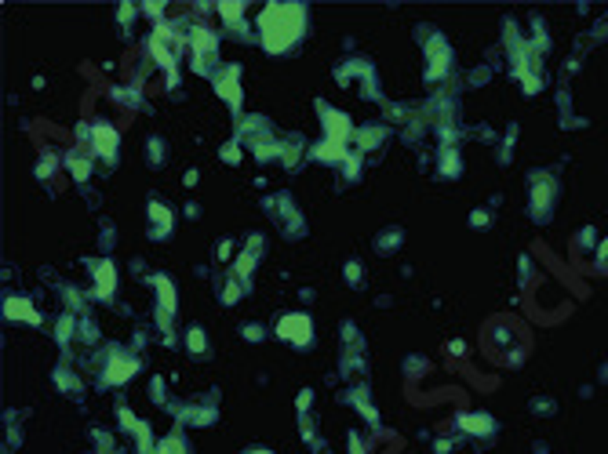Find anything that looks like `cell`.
<instances>
[{
	"mask_svg": "<svg viewBox=\"0 0 608 454\" xmlns=\"http://www.w3.org/2000/svg\"><path fill=\"white\" fill-rule=\"evenodd\" d=\"M241 334H244V338H248V342H259V338H263V334H266V331H263V323H248V327H244V331H241Z\"/></svg>",
	"mask_w": 608,
	"mask_h": 454,
	"instance_id": "83f0119b",
	"label": "cell"
},
{
	"mask_svg": "<svg viewBox=\"0 0 608 454\" xmlns=\"http://www.w3.org/2000/svg\"><path fill=\"white\" fill-rule=\"evenodd\" d=\"M157 454H189V451H186V444L179 440V432H171L164 444H157Z\"/></svg>",
	"mask_w": 608,
	"mask_h": 454,
	"instance_id": "ffe728a7",
	"label": "cell"
},
{
	"mask_svg": "<svg viewBox=\"0 0 608 454\" xmlns=\"http://www.w3.org/2000/svg\"><path fill=\"white\" fill-rule=\"evenodd\" d=\"M215 91L226 99L233 113H241V66H226L215 73Z\"/></svg>",
	"mask_w": 608,
	"mask_h": 454,
	"instance_id": "52a82bcc",
	"label": "cell"
},
{
	"mask_svg": "<svg viewBox=\"0 0 608 454\" xmlns=\"http://www.w3.org/2000/svg\"><path fill=\"white\" fill-rule=\"evenodd\" d=\"M554 193H557V186H554V178H550V175H532V178H528V197H532V215H536L539 222L550 215Z\"/></svg>",
	"mask_w": 608,
	"mask_h": 454,
	"instance_id": "277c9868",
	"label": "cell"
},
{
	"mask_svg": "<svg viewBox=\"0 0 608 454\" xmlns=\"http://www.w3.org/2000/svg\"><path fill=\"white\" fill-rule=\"evenodd\" d=\"M470 225H488V211H474V215H470Z\"/></svg>",
	"mask_w": 608,
	"mask_h": 454,
	"instance_id": "4dcf8cb0",
	"label": "cell"
},
{
	"mask_svg": "<svg viewBox=\"0 0 608 454\" xmlns=\"http://www.w3.org/2000/svg\"><path fill=\"white\" fill-rule=\"evenodd\" d=\"M459 429H467V432H474V436H495V418L485 414V411L459 414Z\"/></svg>",
	"mask_w": 608,
	"mask_h": 454,
	"instance_id": "9a60e30c",
	"label": "cell"
},
{
	"mask_svg": "<svg viewBox=\"0 0 608 454\" xmlns=\"http://www.w3.org/2000/svg\"><path fill=\"white\" fill-rule=\"evenodd\" d=\"M317 113H321V124H325V138H335V142H354L357 127L350 124L346 113L332 109L328 102H317Z\"/></svg>",
	"mask_w": 608,
	"mask_h": 454,
	"instance_id": "3957f363",
	"label": "cell"
},
{
	"mask_svg": "<svg viewBox=\"0 0 608 454\" xmlns=\"http://www.w3.org/2000/svg\"><path fill=\"white\" fill-rule=\"evenodd\" d=\"M91 280H95V291H91V295L99 298V302H109V298H114V291H117V269H114V262H106V258L91 262Z\"/></svg>",
	"mask_w": 608,
	"mask_h": 454,
	"instance_id": "30bf717a",
	"label": "cell"
},
{
	"mask_svg": "<svg viewBox=\"0 0 608 454\" xmlns=\"http://www.w3.org/2000/svg\"><path fill=\"white\" fill-rule=\"evenodd\" d=\"M343 171H346L350 182H354V178L361 175V153H350V156H346V164H343Z\"/></svg>",
	"mask_w": 608,
	"mask_h": 454,
	"instance_id": "cb8c5ba5",
	"label": "cell"
},
{
	"mask_svg": "<svg viewBox=\"0 0 608 454\" xmlns=\"http://www.w3.org/2000/svg\"><path fill=\"white\" fill-rule=\"evenodd\" d=\"M274 331H277V338H284V342L295 346V349H310L313 346V320L306 313H284Z\"/></svg>",
	"mask_w": 608,
	"mask_h": 454,
	"instance_id": "7a4b0ae2",
	"label": "cell"
},
{
	"mask_svg": "<svg viewBox=\"0 0 608 454\" xmlns=\"http://www.w3.org/2000/svg\"><path fill=\"white\" fill-rule=\"evenodd\" d=\"M4 316L15 320V323H40V313H37L26 298H19V295H11V298L4 302Z\"/></svg>",
	"mask_w": 608,
	"mask_h": 454,
	"instance_id": "5bb4252c",
	"label": "cell"
},
{
	"mask_svg": "<svg viewBox=\"0 0 608 454\" xmlns=\"http://www.w3.org/2000/svg\"><path fill=\"white\" fill-rule=\"evenodd\" d=\"M306 33V8L299 4H270L259 11V37L270 55H284Z\"/></svg>",
	"mask_w": 608,
	"mask_h": 454,
	"instance_id": "6da1fadb",
	"label": "cell"
},
{
	"mask_svg": "<svg viewBox=\"0 0 608 454\" xmlns=\"http://www.w3.org/2000/svg\"><path fill=\"white\" fill-rule=\"evenodd\" d=\"M397 244H401V229H387V233L375 240V251H379V254H387V251H393Z\"/></svg>",
	"mask_w": 608,
	"mask_h": 454,
	"instance_id": "d6986e66",
	"label": "cell"
},
{
	"mask_svg": "<svg viewBox=\"0 0 608 454\" xmlns=\"http://www.w3.org/2000/svg\"><path fill=\"white\" fill-rule=\"evenodd\" d=\"M222 160H226V164H241V145L226 142V145H222Z\"/></svg>",
	"mask_w": 608,
	"mask_h": 454,
	"instance_id": "4316f807",
	"label": "cell"
},
{
	"mask_svg": "<svg viewBox=\"0 0 608 454\" xmlns=\"http://www.w3.org/2000/svg\"><path fill=\"white\" fill-rule=\"evenodd\" d=\"M189 44H194V58H197V70H201V73H212V70H208V58L215 62V37L208 33L204 26H194V29H189Z\"/></svg>",
	"mask_w": 608,
	"mask_h": 454,
	"instance_id": "7c38bea8",
	"label": "cell"
},
{
	"mask_svg": "<svg viewBox=\"0 0 608 454\" xmlns=\"http://www.w3.org/2000/svg\"><path fill=\"white\" fill-rule=\"evenodd\" d=\"M230 251H233V244H230V240H222V244H219V254H222V258H230Z\"/></svg>",
	"mask_w": 608,
	"mask_h": 454,
	"instance_id": "d6a6232c",
	"label": "cell"
},
{
	"mask_svg": "<svg viewBox=\"0 0 608 454\" xmlns=\"http://www.w3.org/2000/svg\"><path fill=\"white\" fill-rule=\"evenodd\" d=\"M441 171H448V178L459 175V156H455V149H444V153H441Z\"/></svg>",
	"mask_w": 608,
	"mask_h": 454,
	"instance_id": "44dd1931",
	"label": "cell"
},
{
	"mask_svg": "<svg viewBox=\"0 0 608 454\" xmlns=\"http://www.w3.org/2000/svg\"><path fill=\"white\" fill-rule=\"evenodd\" d=\"M142 11H146V15H150V19H157V15H161V11H164V4H146V8H142Z\"/></svg>",
	"mask_w": 608,
	"mask_h": 454,
	"instance_id": "1f68e13d",
	"label": "cell"
},
{
	"mask_svg": "<svg viewBox=\"0 0 608 454\" xmlns=\"http://www.w3.org/2000/svg\"><path fill=\"white\" fill-rule=\"evenodd\" d=\"M426 58H430V70H426V80H441L448 73V66H452V47H448L444 37H430L426 40Z\"/></svg>",
	"mask_w": 608,
	"mask_h": 454,
	"instance_id": "8992f818",
	"label": "cell"
},
{
	"mask_svg": "<svg viewBox=\"0 0 608 454\" xmlns=\"http://www.w3.org/2000/svg\"><path fill=\"white\" fill-rule=\"evenodd\" d=\"M244 454H274V451H263V447H251V451H244Z\"/></svg>",
	"mask_w": 608,
	"mask_h": 454,
	"instance_id": "836d02e7",
	"label": "cell"
},
{
	"mask_svg": "<svg viewBox=\"0 0 608 454\" xmlns=\"http://www.w3.org/2000/svg\"><path fill=\"white\" fill-rule=\"evenodd\" d=\"M219 15L230 22L233 33H237V29L244 33V4H219Z\"/></svg>",
	"mask_w": 608,
	"mask_h": 454,
	"instance_id": "ac0fdd59",
	"label": "cell"
},
{
	"mask_svg": "<svg viewBox=\"0 0 608 454\" xmlns=\"http://www.w3.org/2000/svg\"><path fill=\"white\" fill-rule=\"evenodd\" d=\"M135 371H139V360H135V356L114 349V352H109V367L102 371V378H106V385H120V382L132 378Z\"/></svg>",
	"mask_w": 608,
	"mask_h": 454,
	"instance_id": "8fae6325",
	"label": "cell"
},
{
	"mask_svg": "<svg viewBox=\"0 0 608 454\" xmlns=\"http://www.w3.org/2000/svg\"><path fill=\"white\" fill-rule=\"evenodd\" d=\"M150 400L164 403V382H161V378H153V382H150Z\"/></svg>",
	"mask_w": 608,
	"mask_h": 454,
	"instance_id": "f1b7e54d",
	"label": "cell"
},
{
	"mask_svg": "<svg viewBox=\"0 0 608 454\" xmlns=\"http://www.w3.org/2000/svg\"><path fill=\"white\" fill-rule=\"evenodd\" d=\"M66 164L73 168V178H77V182H84V178H88V160H81V156H66Z\"/></svg>",
	"mask_w": 608,
	"mask_h": 454,
	"instance_id": "603a6c76",
	"label": "cell"
},
{
	"mask_svg": "<svg viewBox=\"0 0 608 454\" xmlns=\"http://www.w3.org/2000/svg\"><path fill=\"white\" fill-rule=\"evenodd\" d=\"M117 127H109V124H95L91 127V156H102L106 164H114L117 160Z\"/></svg>",
	"mask_w": 608,
	"mask_h": 454,
	"instance_id": "9c48e42d",
	"label": "cell"
},
{
	"mask_svg": "<svg viewBox=\"0 0 608 454\" xmlns=\"http://www.w3.org/2000/svg\"><path fill=\"white\" fill-rule=\"evenodd\" d=\"M310 400H313V393H310V389H306V393H302V396L295 400V407H299L302 414H306V411H310Z\"/></svg>",
	"mask_w": 608,
	"mask_h": 454,
	"instance_id": "f546056e",
	"label": "cell"
},
{
	"mask_svg": "<svg viewBox=\"0 0 608 454\" xmlns=\"http://www.w3.org/2000/svg\"><path fill=\"white\" fill-rule=\"evenodd\" d=\"M146 156H150V164H164V142L161 138H150L146 142Z\"/></svg>",
	"mask_w": 608,
	"mask_h": 454,
	"instance_id": "7402d4cb",
	"label": "cell"
},
{
	"mask_svg": "<svg viewBox=\"0 0 608 454\" xmlns=\"http://www.w3.org/2000/svg\"><path fill=\"white\" fill-rule=\"evenodd\" d=\"M387 138V127L382 124H368V127H357V135H354V142L361 145V149H375V145Z\"/></svg>",
	"mask_w": 608,
	"mask_h": 454,
	"instance_id": "2e32d148",
	"label": "cell"
},
{
	"mask_svg": "<svg viewBox=\"0 0 608 454\" xmlns=\"http://www.w3.org/2000/svg\"><path fill=\"white\" fill-rule=\"evenodd\" d=\"M150 287L157 291V323H161V327H168L171 316H175V284L157 273V277H150Z\"/></svg>",
	"mask_w": 608,
	"mask_h": 454,
	"instance_id": "ba28073f",
	"label": "cell"
},
{
	"mask_svg": "<svg viewBox=\"0 0 608 454\" xmlns=\"http://www.w3.org/2000/svg\"><path fill=\"white\" fill-rule=\"evenodd\" d=\"M146 215H150V236H153V240H168V236H171V229H175V211H171L164 200L150 197V204H146Z\"/></svg>",
	"mask_w": 608,
	"mask_h": 454,
	"instance_id": "5b68a950",
	"label": "cell"
},
{
	"mask_svg": "<svg viewBox=\"0 0 608 454\" xmlns=\"http://www.w3.org/2000/svg\"><path fill=\"white\" fill-rule=\"evenodd\" d=\"M186 349H189V356H208V338H204V327L201 323H194V327L186 331Z\"/></svg>",
	"mask_w": 608,
	"mask_h": 454,
	"instance_id": "e0dca14e",
	"label": "cell"
},
{
	"mask_svg": "<svg viewBox=\"0 0 608 454\" xmlns=\"http://www.w3.org/2000/svg\"><path fill=\"white\" fill-rule=\"evenodd\" d=\"M361 280H364L361 262H346V284H350V287H361Z\"/></svg>",
	"mask_w": 608,
	"mask_h": 454,
	"instance_id": "d4e9b609",
	"label": "cell"
},
{
	"mask_svg": "<svg viewBox=\"0 0 608 454\" xmlns=\"http://www.w3.org/2000/svg\"><path fill=\"white\" fill-rule=\"evenodd\" d=\"M310 156L313 160H321V164H346V156H350V149H346V142H335V138H321L310 149Z\"/></svg>",
	"mask_w": 608,
	"mask_h": 454,
	"instance_id": "4fadbf2b",
	"label": "cell"
},
{
	"mask_svg": "<svg viewBox=\"0 0 608 454\" xmlns=\"http://www.w3.org/2000/svg\"><path fill=\"white\" fill-rule=\"evenodd\" d=\"M73 323H77L73 316H62V320H59V331H55L59 342H70V338H73Z\"/></svg>",
	"mask_w": 608,
	"mask_h": 454,
	"instance_id": "484cf974",
	"label": "cell"
}]
</instances>
